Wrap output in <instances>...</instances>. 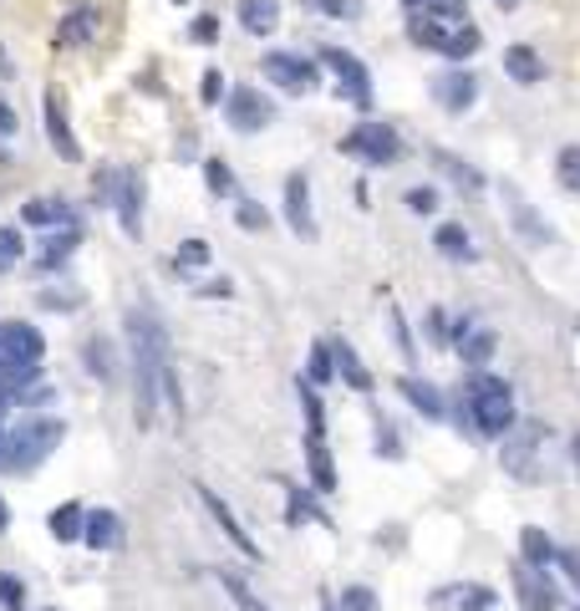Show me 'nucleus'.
I'll return each instance as SVG.
<instances>
[{
    "label": "nucleus",
    "mask_w": 580,
    "mask_h": 611,
    "mask_svg": "<svg viewBox=\"0 0 580 611\" xmlns=\"http://www.w3.org/2000/svg\"><path fill=\"white\" fill-rule=\"evenodd\" d=\"M198 103L204 107H214V103H225V72H204V77H198Z\"/></svg>",
    "instance_id": "48"
},
{
    "label": "nucleus",
    "mask_w": 580,
    "mask_h": 611,
    "mask_svg": "<svg viewBox=\"0 0 580 611\" xmlns=\"http://www.w3.org/2000/svg\"><path fill=\"white\" fill-rule=\"evenodd\" d=\"M342 611H383L372 586H342Z\"/></svg>",
    "instance_id": "42"
},
{
    "label": "nucleus",
    "mask_w": 580,
    "mask_h": 611,
    "mask_svg": "<svg viewBox=\"0 0 580 611\" xmlns=\"http://www.w3.org/2000/svg\"><path fill=\"white\" fill-rule=\"evenodd\" d=\"M402 6L422 15H438V21H463L469 15V0H402Z\"/></svg>",
    "instance_id": "33"
},
{
    "label": "nucleus",
    "mask_w": 580,
    "mask_h": 611,
    "mask_svg": "<svg viewBox=\"0 0 580 611\" xmlns=\"http://www.w3.org/2000/svg\"><path fill=\"white\" fill-rule=\"evenodd\" d=\"M41 611H62V607H41Z\"/></svg>",
    "instance_id": "59"
},
{
    "label": "nucleus",
    "mask_w": 580,
    "mask_h": 611,
    "mask_svg": "<svg viewBox=\"0 0 580 611\" xmlns=\"http://www.w3.org/2000/svg\"><path fill=\"white\" fill-rule=\"evenodd\" d=\"M331 357H336V373L346 377V383L356 387V393H372V373L362 367V357H356L346 342H331Z\"/></svg>",
    "instance_id": "28"
},
{
    "label": "nucleus",
    "mask_w": 580,
    "mask_h": 611,
    "mask_svg": "<svg viewBox=\"0 0 580 611\" xmlns=\"http://www.w3.org/2000/svg\"><path fill=\"white\" fill-rule=\"evenodd\" d=\"M82 515H87V510H82L77 500H66V505H56V510H52V519H46V530H52V540H62V545L82 540Z\"/></svg>",
    "instance_id": "27"
},
{
    "label": "nucleus",
    "mask_w": 580,
    "mask_h": 611,
    "mask_svg": "<svg viewBox=\"0 0 580 611\" xmlns=\"http://www.w3.org/2000/svg\"><path fill=\"white\" fill-rule=\"evenodd\" d=\"M41 118H46V138H52L56 153H62L66 163H82V143H77V133H72V118H66V103L56 87L41 97Z\"/></svg>",
    "instance_id": "14"
},
{
    "label": "nucleus",
    "mask_w": 580,
    "mask_h": 611,
    "mask_svg": "<svg viewBox=\"0 0 580 611\" xmlns=\"http://www.w3.org/2000/svg\"><path fill=\"white\" fill-rule=\"evenodd\" d=\"M408 210L412 214H433L438 210V194H433V189H408Z\"/></svg>",
    "instance_id": "53"
},
{
    "label": "nucleus",
    "mask_w": 580,
    "mask_h": 611,
    "mask_svg": "<svg viewBox=\"0 0 580 611\" xmlns=\"http://www.w3.org/2000/svg\"><path fill=\"white\" fill-rule=\"evenodd\" d=\"M342 153L372 163V169H393V163L402 159V138H397L387 122H362V128H352V133L342 138Z\"/></svg>",
    "instance_id": "5"
},
{
    "label": "nucleus",
    "mask_w": 580,
    "mask_h": 611,
    "mask_svg": "<svg viewBox=\"0 0 580 611\" xmlns=\"http://www.w3.org/2000/svg\"><path fill=\"white\" fill-rule=\"evenodd\" d=\"M433 245H438V255H449V260H474V239H469L463 225H438Z\"/></svg>",
    "instance_id": "29"
},
{
    "label": "nucleus",
    "mask_w": 580,
    "mask_h": 611,
    "mask_svg": "<svg viewBox=\"0 0 580 611\" xmlns=\"http://www.w3.org/2000/svg\"><path fill=\"white\" fill-rule=\"evenodd\" d=\"M41 357H46V336L26 321H0V387L21 398L41 377Z\"/></svg>",
    "instance_id": "3"
},
{
    "label": "nucleus",
    "mask_w": 580,
    "mask_h": 611,
    "mask_svg": "<svg viewBox=\"0 0 580 611\" xmlns=\"http://www.w3.org/2000/svg\"><path fill=\"white\" fill-rule=\"evenodd\" d=\"M173 6H189V0H173Z\"/></svg>",
    "instance_id": "60"
},
{
    "label": "nucleus",
    "mask_w": 580,
    "mask_h": 611,
    "mask_svg": "<svg viewBox=\"0 0 580 611\" xmlns=\"http://www.w3.org/2000/svg\"><path fill=\"white\" fill-rule=\"evenodd\" d=\"M194 490H198V505L210 510V515H214V525L225 530V540L235 545L239 556H245V560H260V545H255V540H250V530H245V525L235 519V510H229L225 500H219V494L210 490V484H194Z\"/></svg>",
    "instance_id": "12"
},
{
    "label": "nucleus",
    "mask_w": 580,
    "mask_h": 611,
    "mask_svg": "<svg viewBox=\"0 0 580 611\" xmlns=\"http://www.w3.org/2000/svg\"><path fill=\"white\" fill-rule=\"evenodd\" d=\"M515 597H519V607H525V611H560V591H555L550 571L525 566V560L515 566Z\"/></svg>",
    "instance_id": "13"
},
{
    "label": "nucleus",
    "mask_w": 580,
    "mask_h": 611,
    "mask_svg": "<svg viewBox=\"0 0 580 611\" xmlns=\"http://www.w3.org/2000/svg\"><path fill=\"white\" fill-rule=\"evenodd\" d=\"M504 72H509V82H519V87H540L545 56L535 52V46H509V52H504Z\"/></svg>",
    "instance_id": "23"
},
{
    "label": "nucleus",
    "mask_w": 580,
    "mask_h": 611,
    "mask_svg": "<svg viewBox=\"0 0 580 611\" xmlns=\"http://www.w3.org/2000/svg\"><path fill=\"white\" fill-rule=\"evenodd\" d=\"M408 36H412V46H422V52H443L449 31H443V21H438V15L408 11Z\"/></svg>",
    "instance_id": "25"
},
{
    "label": "nucleus",
    "mask_w": 580,
    "mask_h": 611,
    "mask_svg": "<svg viewBox=\"0 0 580 611\" xmlns=\"http://www.w3.org/2000/svg\"><path fill=\"white\" fill-rule=\"evenodd\" d=\"M555 566H560V571H566V581L580 591V550H576V545H566V550H555Z\"/></svg>",
    "instance_id": "50"
},
{
    "label": "nucleus",
    "mask_w": 580,
    "mask_h": 611,
    "mask_svg": "<svg viewBox=\"0 0 580 611\" xmlns=\"http://www.w3.org/2000/svg\"><path fill=\"white\" fill-rule=\"evenodd\" d=\"M15 133H21V118H15V107L0 97V143H11Z\"/></svg>",
    "instance_id": "52"
},
{
    "label": "nucleus",
    "mask_w": 580,
    "mask_h": 611,
    "mask_svg": "<svg viewBox=\"0 0 580 611\" xmlns=\"http://www.w3.org/2000/svg\"><path fill=\"white\" fill-rule=\"evenodd\" d=\"M21 219L31 229H56V225H77V210L66 200H56V194H36V200L21 204Z\"/></svg>",
    "instance_id": "19"
},
{
    "label": "nucleus",
    "mask_w": 580,
    "mask_h": 611,
    "mask_svg": "<svg viewBox=\"0 0 580 611\" xmlns=\"http://www.w3.org/2000/svg\"><path fill=\"white\" fill-rule=\"evenodd\" d=\"M509 214H515V225L525 229V235L535 239V245H550V229H545L540 219H535V210H529L525 200H515V194H509Z\"/></svg>",
    "instance_id": "36"
},
{
    "label": "nucleus",
    "mask_w": 580,
    "mask_h": 611,
    "mask_svg": "<svg viewBox=\"0 0 580 611\" xmlns=\"http://www.w3.org/2000/svg\"><path fill=\"white\" fill-rule=\"evenodd\" d=\"M36 306H46V311H77L82 291H36Z\"/></svg>",
    "instance_id": "49"
},
{
    "label": "nucleus",
    "mask_w": 580,
    "mask_h": 611,
    "mask_svg": "<svg viewBox=\"0 0 580 611\" xmlns=\"http://www.w3.org/2000/svg\"><path fill=\"white\" fill-rule=\"evenodd\" d=\"M422 326H428V336H433V342H449V326H443V311H428V321H422Z\"/></svg>",
    "instance_id": "54"
},
{
    "label": "nucleus",
    "mask_w": 580,
    "mask_h": 611,
    "mask_svg": "<svg viewBox=\"0 0 580 611\" xmlns=\"http://www.w3.org/2000/svg\"><path fill=\"white\" fill-rule=\"evenodd\" d=\"M286 225L296 229V239H316V214H311V184L305 173L286 179Z\"/></svg>",
    "instance_id": "16"
},
{
    "label": "nucleus",
    "mask_w": 580,
    "mask_h": 611,
    "mask_svg": "<svg viewBox=\"0 0 580 611\" xmlns=\"http://www.w3.org/2000/svg\"><path fill=\"white\" fill-rule=\"evenodd\" d=\"M11 530V500H6V494H0V535Z\"/></svg>",
    "instance_id": "55"
},
{
    "label": "nucleus",
    "mask_w": 580,
    "mask_h": 611,
    "mask_svg": "<svg viewBox=\"0 0 580 611\" xmlns=\"http://www.w3.org/2000/svg\"><path fill=\"white\" fill-rule=\"evenodd\" d=\"M173 266H179V270L210 266V239H184V245H179V255H173Z\"/></svg>",
    "instance_id": "41"
},
{
    "label": "nucleus",
    "mask_w": 580,
    "mask_h": 611,
    "mask_svg": "<svg viewBox=\"0 0 580 611\" xmlns=\"http://www.w3.org/2000/svg\"><path fill=\"white\" fill-rule=\"evenodd\" d=\"M463 408H469L463 424H474V433H484V439H504L509 424H515V387L504 383V377H494L488 367H469Z\"/></svg>",
    "instance_id": "2"
},
{
    "label": "nucleus",
    "mask_w": 580,
    "mask_h": 611,
    "mask_svg": "<svg viewBox=\"0 0 580 611\" xmlns=\"http://www.w3.org/2000/svg\"><path fill=\"white\" fill-rule=\"evenodd\" d=\"M433 159H438V169H443V173H453V179H459L463 189H484V179H479V173L469 169L463 159H453V153H433Z\"/></svg>",
    "instance_id": "43"
},
{
    "label": "nucleus",
    "mask_w": 580,
    "mask_h": 611,
    "mask_svg": "<svg viewBox=\"0 0 580 611\" xmlns=\"http://www.w3.org/2000/svg\"><path fill=\"white\" fill-rule=\"evenodd\" d=\"M66 439V424L62 418H26L21 428L0 433V474H31L36 464H46L56 453V443Z\"/></svg>",
    "instance_id": "4"
},
{
    "label": "nucleus",
    "mask_w": 580,
    "mask_h": 611,
    "mask_svg": "<svg viewBox=\"0 0 580 611\" xmlns=\"http://www.w3.org/2000/svg\"><path fill=\"white\" fill-rule=\"evenodd\" d=\"M0 607H6V611H26V586L15 581L11 571H0Z\"/></svg>",
    "instance_id": "46"
},
{
    "label": "nucleus",
    "mask_w": 580,
    "mask_h": 611,
    "mask_svg": "<svg viewBox=\"0 0 580 611\" xmlns=\"http://www.w3.org/2000/svg\"><path fill=\"white\" fill-rule=\"evenodd\" d=\"M305 469H311V490H316V494L336 490V469H331L326 433H305Z\"/></svg>",
    "instance_id": "22"
},
{
    "label": "nucleus",
    "mask_w": 580,
    "mask_h": 611,
    "mask_svg": "<svg viewBox=\"0 0 580 611\" xmlns=\"http://www.w3.org/2000/svg\"><path fill=\"white\" fill-rule=\"evenodd\" d=\"M545 439H550V428L545 424H509V443H504V469L515 479H535V459H540V449H545Z\"/></svg>",
    "instance_id": "8"
},
{
    "label": "nucleus",
    "mask_w": 580,
    "mask_h": 611,
    "mask_svg": "<svg viewBox=\"0 0 580 611\" xmlns=\"http://www.w3.org/2000/svg\"><path fill=\"white\" fill-rule=\"evenodd\" d=\"M128 540V525H122L118 510H87L82 515V545L87 550H122Z\"/></svg>",
    "instance_id": "15"
},
{
    "label": "nucleus",
    "mask_w": 580,
    "mask_h": 611,
    "mask_svg": "<svg viewBox=\"0 0 580 611\" xmlns=\"http://www.w3.org/2000/svg\"><path fill=\"white\" fill-rule=\"evenodd\" d=\"M494 6H500V11H515V6H519V0H494Z\"/></svg>",
    "instance_id": "57"
},
{
    "label": "nucleus",
    "mask_w": 580,
    "mask_h": 611,
    "mask_svg": "<svg viewBox=\"0 0 580 611\" xmlns=\"http://www.w3.org/2000/svg\"><path fill=\"white\" fill-rule=\"evenodd\" d=\"M453 597H459V611H494V591H488V586H463V591H453Z\"/></svg>",
    "instance_id": "44"
},
{
    "label": "nucleus",
    "mask_w": 580,
    "mask_h": 611,
    "mask_svg": "<svg viewBox=\"0 0 580 611\" xmlns=\"http://www.w3.org/2000/svg\"><path fill=\"white\" fill-rule=\"evenodd\" d=\"M453 346H459L463 367H488L494 352H500V332H494V326H469V321H463L459 336H453Z\"/></svg>",
    "instance_id": "17"
},
{
    "label": "nucleus",
    "mask_w": 580,
    "mask_h": 611,
    "mask_svg": "<svg viewBox=\"0 0 580 611\" xmlns=\"http://www.w3.org/2000/svg\"><path fill=\"white\" fill-rule=\"evenodd\" d=\"M204 184H210V194H235V173H229L225 159H204Z\"/></svg>",
    "instance_id": "37"
},
{
    "label": "nucleus",
    "mask_w": 580,
    "mask_h": 611,
    "mask_svg": "<svg viewBox=\"0 0 580 611\" xmlns=\"http://www.w3.org/2000/svg\"><path fill=\"white\" fill-rule=\"evenodd\" d=\"M21 255H26V239H21V229H15V225H0V276L21 266Z\"/></svg>",
    "instance_id": "35"
},
{
    "label": "nucleus",
    "mask_w": 580,
    "mask_h": 611,
    "mask_svg": "<svg viewBox=\"0 0 580 611\" xmlns=\"http://www.w3.org/2000/svg\"><path fill=\"white\" fill-rule=\"evenodd\" d=\"M128 332V352H132V383H138V428H153L159 418V398L169 403V412L184 424V387H179V367H173V346L163 321L148 306H132L122 317Z\"/></svg>",
    "instance_id": "1"
},
{
    "label": "nucleus",
    "mask_w": 580,
    "mask_h": 611,
    "mask_svg": "<svg viewBox=\"0 0 580 611\" xmlns=\"http://www.w3.org/2000/svg\"><path fill=\"white\" fill-rule=\"evenodd\" d=\"M397 393H402V398L412 403V408L422 412V418H428V424H443V418H449V403H443V393H438L433 383H422V377H397Z\"/></svg>",
    "instance_id": "20"
},
{
    "label": "nucleus",
    "mask_w": 580,
    "mask_h": 611,
    "mask_svg": "<svg viewBox=\"0 0 580 611\" xmlns=\"http://www.w3.org/2000/svg\"><path fill=\"white\" fill-rule=\"evenodd\" d=\"M97 36V6H72V11L56 21V46L62 52H77L87 41Z\"/></svg>",
    "instance_id": "18"
},
{
    "label": "nucleus",
    "mask_w": 580,
    "mask_h": 611,
    "mask_svg": "<svg viewBox=\"0 0 580 611\" xmlns=\"http://www.w3.org/2000/svg\"><path fill=\"white\" fill-rule=\"evenodd\" d=\"M82 357H87V373H93L97 383H112V346H107L103 336H93V342L82 346Z\"/></svg>",
    "instance_id": "32"
},
{
    "label": "nucleus",
    "mask_w": 580,
    "mask_h": 611,
    "mask_svg": "<svg viewBox=\"0 0 580 611\" xmlns=\"http://www.w3.org/2000/svg\"><path fill=\"white\" fill-rule=\"evenodd\" d=\"M301 519H321V510L305 500V490H290V525H301Z\"/></svg>",
    "instance_id": "51"
},
{
    "label": "nucleus",
    "mask_w": 580,
    "mask_h": 611,
    "mask_svg": "<svg viewBox=\"0 0 580 611\" xmlns=\"http://www.w3.org/2000/svg\"><path fill=\"white\" fill-rule=\"evenodd\" d=\"M225 122L235 128V133H265L270 122H276V103L260 93V87H229L225 97Z\"/></svg>",
    "instance_id": "7"
},
{
    "label": "nucleus",
    "mask_w": 580,
    "mask_h": 611,
    "mask_svg": "<svg viewBox=\"0 0 580 611\" xmlns=\"http://www.w3.org/2000/svg\"><path fill=\"white\" fill-rule=\"evenodd\" d=\"M235 225H239V229H250V235H260V229H270V214H265V204L239 200V204H235Z\"/></svg>",
    "instance_id": "39"
},
{
    "label": "nucleus",
    "mask_w": 580,
    "mask_h": 611,
    "mask_svg": "<svg viewBox=\"0 0 580 611\" xmlns=\"http://www.w3.org/2000/svg\"><path fill=\"white\" fill-rule=\"evenodd\" d=\"M239 26L250 31V36H276L280 26V0H239Z\"/></svg>",
    "instance_id": "24"
},
{
    "label": "nucleus",
    "mask_w": 580,
    "mask_h": 611,
    "mask_svg": "<svg viewBox=\"0 0 580 611\" xmlns=\"http://www.w3.org/2000/svg\"><path fill=\"white\" fill-rule=\"evenodd\" d=\"M331 377H336V357H331V342H316V346H311V367H305V383L321 387V383H331Z\"/></svg>",
    "instance_id": "34"
},
{
    "label": "nucleus",
    "mask_w": 580,
    "mask_h": 611,
    "mask_svg": "<svg viewBox=\"0 0 580 611\" xmlns=\"http://www.w3.org/2000/svg\"><path fill=\"white\" fill-rule=\"evenodd\" d=\"M555 173H560V184L570 189V194H580V148H560V159H555Z\"/></svg>",
    "instance_id": "40"
},
{
    "label": "nucleus",
    "mask_w": 580,
    "mask_h": 611,
    "mask_svg": "<svg viewBox=\"0 0 580 611\" xmlns=\"http://www.w3.org/2000/svg\"><path fill=\"white\" fill-rule=\"evenodd\" d=\"M519 560H525V566H555V540L540 525H525V530H519Z\"/></svg>",
    "instance_id": "26"
},
{
    "label": "nucleus",
    "mask_w": 580,
    "mask_h": 611,
    "mask_svg": "<svg viewBox=\"0 0 580 611\" xmlns=\"http://www.w3.org/2000/svg\"><path fill=\"white\" fill-rule=\"evenodd\" d=\"M428 93H433V103L443 107V112H469V107L479 103V77L474 72L449 67V72H438V77L428 82Z\"/></svg>",
    "instance_id": "11"
},
{
    "label": "nucleus",
    "mask_w": 580,
    "mask_h": 611,
    "mask_svg": "<svg viewBox=\"0 0 580 611\" xmlns=\"http://www.w3.org/2000/svg\"><path fill=\"white\" fill-rule=\"evenodd\" d=\"M82 245V229L77 225H62V235H46L36 250V276H46V270H62L72 255H77Z\"/></svg>",
    "instance_id": "21"
},
{
    "label": "nucleus",
    "mask_w": 580,
    "mask_h": 611,
    "mask_svg": "<svg viewBox=\"0 0 580 611\" xmlns=\"http://www.w3.org/2000/svg\"><path fill=\"white\" fill-rule=\"evenodd\" d=\"M301 408H305V433H326V408H321L316 387L301 377Z\"/></svg>",
    "instance_id": "38"
},
{
    "label": "nucleus",
    "mask_w": 580,
    "mask_h": 611,
    "mask_svg": "<svg viewBox=\"0 0 580 611\" xmlns=\"http://www.w3.org/2000/svg\"><path fill=\"white\" fill-rule=\"evenodd\" d=\"M260 72H265V82H276L280 93H290V97L316 93V82H321L316 62H311V56H296V52H265Z\"/></svg>",
    "instance_id": "6"
},
{
    "label": "nucleus",
    "mask_w": 580,
    "mask_h": 611,
    "mask_svg": "<svg viewBox=\"0 0 580 611\" xmlns=\"http://www.w3.org/2000/svg\"><path fill=\"white\" fill-rule=\"evenodd\" d=\"M311 15H326V21H346V15H356L352 0H301Z\"/></svg>",
    "instance_id": "47"
},
{
    "label": "nucleus",
    "mask_w": 580,
    "mask_h": 611,
    "mask_svg": "<svg viewBox=\"0 0 580 611\" xmlns=\"http://www.w3.org/2000/svg\"><path fill=\"white\" fill-rule=\"evenodd\" d=\"M189 41H194V46H214V41H219V15H194V21H189Z\"/></svg>",
    "instance_id": "45"
},
{
    "label": "nucleus",
    "mask_w": 580,
    "mask_h": 611,
    "mask_svg": "<svg viewBox=\"0 0 580 611\" xmlns=\"http://www.w3.org/2000/svg\"><path fill=\"white\" fill-rule=\"evenodd\" d=\"M0 433H6V412H0Z\"/></svg>",
    "instance_id": "58"
},
{
    "label": "nucleus",
    "mask_w": 580,
    "mask_h": 611,
    "mask_svg": "<svg viewBox=\"0 0 580 611\" xmlns=\"http://www.w3.org/2000/svg\"><path fill=\"white\" fill-rule=\"evenodd\" d=\"M321 67L336 72L346 103L372 107V72H367V62H362L356 52H346V46H326V52H321Z\"/></svg>",
    "instance_id": "9"
},
{
    "label": "nucleus",
    "mask_w": 580,
    "mask_h": 611,
    "mask_svg": "<svg viewBox=\"0 0 580 611\" xmlns=\"http://www.w3.org/2000/svg\"><path fill=\"white\" fill-rule=\"evenodd\" d=\"M107 204L118 210L122 219V235H143V173L138 169H118V179H112V194H107Z\"/></svg>",
    "instance_id": "10"
},
{
    "label": "nucleus",
    "mask_w": 580,
    "mask_h": 611,
    "mask_svg": "<svg viewBox=\"0 0 580 611\" xmlns=\"http://www.w3.org/2000/svg\"><path fill=\"white\" fill-rule=\"evenodd\" d=\"M479 46H484V36H479L474 21H459V26L449 31V41H443V56H453V62H463V56H474Z\"/></svg>",
    "instance_id": "30"
},
{
    "label": "nucleus",
    "mask_w": 580,
    "mask_h": 611,
    "mask_svg": "<svg viewBox=\"0 0 580 611\" xmlns=\"http://www.w3.org/2000/svg\"><path fill=\"white\" fill-rule=\"evenodd\" d=\"M570 453H576V474H580V433H576V443H570Z\"/></svg>",
    "instance_id": "56"
},
{
    "label": "nucleus",
    "mask_w": 580,
    "mask_h": 611,
    "mask_svg": "<svg viewBox=\"0 0 580 611\" xmlns=\"http://www.w3.org/2000/svg\"><path fill=\"white\" fill-rule=\"evenodd\" d=\"M219 586H225V597L235 601L239 611H270V607H265V601L250 591V581H245L239 571H219Z\"/></svg>",
    "instance_id": "31"
}]
</instances>
